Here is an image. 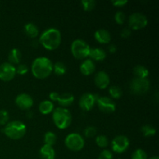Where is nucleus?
Here are the masks:
<instances>
[{"label":"nucleus","instance_id":"6e6552de","mask_svg":"<svg viewBox=\"0 0 159 159\" xmlns=\"http://www.w3.org/2000/svg\"><path fill=\"white\" fill-rule=\"evenodd\" d=\"M150 88V82L148 79H138L135 78L130 83V89L134 94L142 95L148 91Z\"/></svg>","mask_w":159,"mask_h":159},{"label":"nucleus","instance_id":"f3484780","mask_svg":"<svg viewBox=\"0 0 159 159\" xmlns=\"http://www.w3.org/2000/svg\"><path fill=\"white\" fill-rule=\"evenodd\" d=\"M75 100V97L71 93H63V94L60 95L58 98V100H57V102L60 104V106H61L63 108H65V107H70L71 104L73 103Z\"/></svg>","mask_w":159,"mask_h":159},{"label":"nucleus","instance_id":"aec40b11","mask_svg":"<svg viewBox=\"0 0 159 159\" xmlns=\"http://www.w3.org/2000/svg\"><path fill=\"white\" fill-rule=\"evenodd\" d=\"M22 59V54L20 51V50L17 48H13L11 50L9 53V56H8V60H9V63L13 65H18L20 64V61Z\"/></svg>","mask_w":159,"mask_h":159},{"label":"nucleus","instance_id":"7c9ffc66","mask_svg":"<svg viewBox=\"0 0 159 159\" xmlns=\"http://www.w3.org/2000/svg\"><path fill=\"white\" fill-rule=\"evenodd\" d=\"M131 159H148L147 154L142 149H137L133 154H132Z\"/></svg>","mask_w":159,"mask_h":159},{"label":"nucleus","instance_id":"20e7f679","mask_svg":"<svg viewBox=\"0 0 159 159\" xmlns=\"http://www.w3.org/2000/svg\"><path fill=\"white\" fill-rule=\"evenodd\" d=\"M53 121L57 128L64 130L71 125L72 116L68 109L57 107L53 112Z\"/></svg>","mask_w":159,"mask_h":159},{"label":"nucleus","instance_id":"473e14b6","mask_svg":"<svg viewBox=\"0 0 159 159\" xmlns=\"http://www.w3.org/2000/svg\"><path fill=\"white\" fill-rule=\"evenodd\" d=\"M16 73L18 75H25L28 72V71H29V68L24 64H20V65L17 66V68H16Z\"/></svg>","mask_w":159,"mask_h":159},{"label":"nucleus","instance_id":"c756f323","mask_svg":"<svg viewBox=\"0 0 159 159\" xmlns=\"http://www.w3.org/2000/svg\"><path fill=\"white\" fill-rule=\"evenodd\" d=\"M9 119V114L7 110H0V125L5 126L8 124Z\"/></svg>","mask_w":159,"mask_h":159},{"label":"nucleus","instance_id":"c85d7f7f","mask_svg":"<svg viewBox=\"0 0 159 159\" xmlns=\"http://www.w3.org/2000/svg\"><path fill=\"white\" fill-rule=\"evenodd\" d=\"M96 143L99 147L106 148L108 146L109 141L108 138L105 135H99L96 138Z\"/></svg>","mask_w":159,"mask_h":159},{"label":"nucleus","instance_id":"2eb2a0df","mask_svg":"<svg viewBox=\"0 0 159 159\" xmlns=\"http://www.w3.org/2000/svg\"><path fill=\"white\" fill-rule=\"evenodd\" d=\"M95 39L100 43H109L111 40V35L107 30L100 29L95 32Z\"/></svg>","mask_w":159,"mask_h":159},{"label":"nucleus","instance_id":"0eeeda50","mask_svg":"<svg viewBox=\"0 0 159 159\" xmlns=\"http://www.w3.org/2000/svg\"><path fill=\"white\" fill-rule=\"evenodd\" d=\"M129 26L132 30H138L146 27L148 25L147 17L140 12H134L129 16Z\"/></svg>","mask_w":159,"mask_h":159},{"label":"nucleus","instance_id":"a211bd4d","mask_svg":"<svg viewBox=\"0 0 159 159\" xmlns=\"http://www.w3.org/2000/svg\"><path fill=\"white\" fill-rule=\"evenodd\" d=\"M40 156L41 159H54L55 158V152L51 146L44 144L40 149Z\"/></svg>","mask_w":159,"mask_h":159},{"label":"nucleus","instance_id":"4be33fe9","mask_svg":"<svg viewBox=\"0 0 159 159\" xmlns=\"http://www.w3.org/2000/svg\"><path fill=\"white\" fill-rule=\"evenodd\" d=\"M24 30L26 35L31 38H36L39 34V30L35 24L32 23H26L24 26Z\"/></svg>","mask_w":159,"mask_h":159},{"label":"nucleus","instance_id":"39448f33","mask_svg":"<svg viewBox=\"0 0 159 159\" xmlns=\"http://www.w3.org/2000/svg\"><path fill=\"white\" fill-rule=\"evenodd\" d=\"M90 47L84 40L78 39L71 43V51L72 55L79 60H82L89 56Z\"/></svg>","mask_w":159,"mask_h":159},{"label":"nucleus","instance_id":"412c9836","mask_svg":"<svg viewBox=\"0 0 159 159\" xmlns=\"http://www.w3.org/2000/svg\"><path fill=\"white\" fill-rule=\"evenodd\" d=\"M39 110L43 115L50 114L54 111V103L50 100H44L39 105Z\"/></svg>","mask_w":159,"mask_h":159},{"label":"nucleus","instance_id":"a19ab883","mask_svg":"<svg viewBox=\"0 0 159 159\" xmlns=\"http://www.w3.org/2000/svg\"><path fill=\"white\" fill-rule=\"evenodd\" d=\"M148 159H159V158L158 156H153V157H151V158H149Z\"/></svg>","mask_w":159,"mask_h":159},{"label":"nucleus","instance_id":"7ed1b4c3","mask_svg":"<svg viewBox=\"0 0 159 159\" xmlns=\"http://www.w3.org/2000/svg\"><path fill=\"white\" fill-rule=\"evenodd\" d=\"M2 130L7 138L12 140H19L26 134V127L21 121L13 120L5 125Z\"/></svg>","mask_w":159,"mask_h":159},{"label":"nucleus","instance_id":"9b49d317","mask_svg":"<svg viewBox=\"0 0 159 159\" xmlns=\"http://www.w3.org/2000/svg\"><path fill=\"white\" fill-rule=\"evenodd\" d=\"M99 96L92 93H85L79 99V107L84 111H89L96 104Z\"/></svg>","mask_w":159,"mask_h":159},{"label":"nucleus","instance_id":"58836bf2","mask_svg":"<svg viewBox=\"0 0 159 159\" xmlns=\"http://www.w3.org/2000/svg\"><path fill=\"white\" fill-rule=\"evenodd\" d=\"M108 49H109V51H110V53L113 54V53H115L116 51V46H115L114 44H111L109 46Z\"/></svg>","mask_w":159,"mask_h":159},{"label":"nucleus","instance_id":"4468645a","mask_svg":"<svg viewBox=\"0 0 159 159\" xmlns=\"http://www.w3.org/2000/svg\"><path fill=\"white\" fill-rule=\"evenodd\" d=\"M110 76L105 71H99L95 76V84L100 89H104L107 88L110 85Z\"/></svg>","mask_w":159,"mask_h":159},{"label":"nucleus","instance_id":"f03ea898","mask_svg":"<svg viewBox=\"0 0 159 159\" xmlns=\"http://www.w3.org/2000/svg\"><path fill=\"white\" fill-rule=\"evenodd\" d=\"M39 41L48 51L56 50L61 42V34L56 28H49L42 33Z\"/></svg>","mask_w":159,"mask_h":159},{"label":"nucleus","instance_id":"c9c22d12","mask_svg":"<svg viewBox=\"0 0 159 159\" xmlns=\"http://www.w3.org/2000/svg\"><path fill=\"white\" fill-rule=\"evenodd\" d=\"M128 2L127 0H115V1H112V3L114 6L116 7H122V6H125Z\"/></svg>","mask_w":159,"mask_h":159},{"label":"nucleus","instance_id":"dca6fc26","mask_svg":"<svg viewBox=\"0 0 159 159\" xmlns=\"http://www.w3.org/2000/svg\"><path fill=\"white\" fill-rule=\"evenodd\" d=\"M96 70V65L91 59L85 60L80 65V71L82 75L89 76L93 74Z\"/></svg>","mask_w":159,"mask_h":159},{"label":"nucleus","instance_id":"6ab92c4d","mask_svg":"<svg viewBox=\"0 0 159 159\" xmlns=\"http://www.w3.org/2000/svg\"><path fill=\"white\" fill-rule=\"evenodd\" d=\"M89 57H91L93 60L97 61H103L107 57V54H106V52L102 48H91Z\"/></svg>","mask_w":159,"mask_h":159},{"label":"nucleus","instance_id":"a878e982","mask_svg":"<svg viewBox=\"0 0 159 159\" xmlns=\"http://www.w3.org/2000/svg\"><path fill=\"white\" fill-rule=\"evenodd\" d=\"M109 93L113 99H120L122 96V89L119 86H111L109 89Z\"/></svg>","mask_w":159,"mask_h":159},{"label":"nucleus","instance_id":"9d476101","mask_svg":"<svg viewBox=\"0 0 159 159\" xmlns=\"http://www.w3.org/2000/svg\"><path fill=\"white\" fill-rule=\"evenodd\" d=\"M16 75L14 65L9 62H4L0 65V79L3 82H9Z\"/></svg>","mask_w":159,"mask_h":159},{"label":"nucleus","instance_id":"1a4fd4ad","mask_svg":"<svg viewBox=\"0 0 159 159\" xmlns=\"http://www.w3.org/2000/svg\"><path fill=\"white\" fill-rule=\"evenodd\" d=\"M130 145V141L124 135H119L113 138L111 143L112 149L114 152L118 154L124 153L127 150Z\"/></svg>","mask_w":159,"mask_h":159},{"label":"nucleus","instance_id":"5701e85b","mask_svg":"<svg viewBox=\"0 0 159 159\" xmlns=\"http://www.w3.org/2000/svg\"><path fill=\"white\" fill-rule=\"evenodd\" d=\"M134 74L138 79H147L149 75V71L147 68L142 65H138L134 68Z\"/></svg>","mask_w":159,"mask_h":159},{"label":"nucleus","instance_id":"b1692460","mask_svg":"<svg viewBox=\"0 0 159 159\" xmlns=\"http://www.w3.org/2000/svg\"><path fill=\"white\" fill-rule=\"evenodd\" d=\"M44 144L48 146H51L52 147L53 145H54L57 141V136L54 133L51 131H48L44 135Z\"/></svg>","mask_w":159,"mask_h":159},{"label":"nucleus","instance_id":"f257e3e1","mask_svg":"<svg viewBox=\"0 0 159 159\" xmlns=\"http://www.w3.org/2000/svg\"><path fill=\"white\" fill-rule=\"evenodd\" d=\"M53 63L46 57H40L34 61L31 66L33 75L38 79H44L53 71Z\"/></svg>","mask_w":159,"mask_h":159},{"label":"nucleus","instance_id":"f704fd0d","mask_svg":"<svg viewBox=\"0 0 159 159\" xmlns=\"http://www.w3.org/2000/svg\"><path fill=\"white\" fill-rule=\"evenodd\" d=\"M113 154L109 150H103L99 154L98 159H113Z\"/></svg>","mask_w":159,"mask_h":159},{"label":"nucleus","instance_id":"72a5a7b5","mask_svg":"<svg viewBox=\"0 0 159 159\" xmlns=\"http://www.w3.org/2000/svg\"><path fill=\"white\" fill-rule=\"evenodd\" d=\"M114 19L116 23H118V24H123V23H124V21H125V19H126L125 14H124L123 12L119 11V12H117L116 14H115Z\"/></svg>","mask_w":159,"mask_h":159},{"label":"nucleus","instance_id":"f8f14e48","mask_svg":"<svg viewBox=\"0 0 159 159\" xmlns=\"http://www.w3.org/2000/svg\"><path fill=\"white\" fill-rule=\"evenodd\" d=\"M96 102H97L99 110L103 113H111L116 110V104L114 101L107 96H103V97L99 96Z\"/></svg>","mask_w":159,"mask_h":159},{"label":"nucleus","instance_id":"2f4dec72","mask_svg":"<svg viewBox=\"0 0 159 159\" xmlns=\"http://www.w3.org/2000/svg\"><path fill=\"white\" fill-rule=\"evenodd\" d=\"M96 132H97V130L94 127H88L84 130V135L87 138H93L96 135Z\"/></svg>","mask_w":159,"mask_h":159},{"label":"nucleus","instance_id":"4c0bfd02","mask_svg":"<svg viewBox=\"0 0 159 159\" xmlns=\"http://www.w3.org/2000/svg\"><path fill=\"white\" fill-rule=\"evenodd\" d=\"M59 96H60V94H59L58 93H57V92H51L49 95V98L51 100V102H52V101H54V102H57Z\"/></svg>","mask_w":159,"mask_h":159},{"label":"nucleus","instance_id":"e433bc0d","mask_svg":"<svg viewBox=\"0 0 159 159\" xmlns=\"http://www.w3.org/2000/svg\"><path fill=\"white\" fill-rule=\"evenodd\" d=\"M130 35H131V30L128 28H124L120 33V36L123 38H128V37H130Z\"/></svg>","mask_w":159,"mask_h":159},{"label":"nucleus","instance_id":"cd10ccee","mask_svg":"<svg viewBox=\"0 0 159 159\" xmlns=\"http://www.w3.org/2000/svg\"><path fill=\"white\" fill-rule=\"evenodd\" d=\"M141 132L145 137H152L156 134V130L150 125H144L141 128Z\"/></svg>","mask_w":159,"mask_h":159},{"label":"nucleus","instance_id":"423d86ee","mask_svg":"<svg viewBox=\"0 0 159 159\" xmlns=\"http://www.w3.org/2000/svg\"><path fill=\"white\" fill-rule=\"evenodd\" d=\"M65 144L69 150L72 152H79L85 146V140L79 134L72 133L66 137Z\"/></svg>","mask_w":159,"mask_h":159},{"label":"nucleus","instance_id":"ddd939ff","mask_svg":"<svg viewBox=\"0 0 159 159\" xmlns=\"http://www.w3.org/2000/svg\"><path fill=\"white\" fill-rule=\"evenodd\" d=\"M15 102L17 107L23 110H28L34 105V99L26 93H20L16 97Z\"/></svg>","mask_w":159,"mask_h":159},{"label":"nucleus","instance_id":"bb28decb","mask_svg":"<svg viewBox=\"0 0 159 159\" xmlns=\"http://www.w3.org/2000/svg\"><path fill=\"white\" fill-rule=\"evenodd\" d=\"M81 3L84 10L86 12H90L94 9L96 2L94 0H82Z\"/></svg>","mask_w":159,"mask_h":159},{"label":"nucleus","instance_id":"ea45409f","mask_svg":"<svg viewBox=\"0 0 159 159\" xmlns=\"http://www.w3.org/2000/svg\"><path fill=\"white\" fill-rule=\"evenodd\" d=\"M26 116H27L28 118H30V119L32 118V113H31V112H28V113H26Z\"/></svg>","mask_w":159,"mask_h":159},{"label":"nucleus","instance_id":"393cba45","mask_svg":"<svg viewBox=\"0 0 159 159\" xmlns=\"http://www.w3.org/2000/svg\"><path fill=\"white\" fill-rule=\"evenodd\" d=\"M53 71H54L55 75H63L66 72V66L62 62L57 61L53 65Z\"/></svg>","mask_w":159,"mask_h":159}]
</instances>
